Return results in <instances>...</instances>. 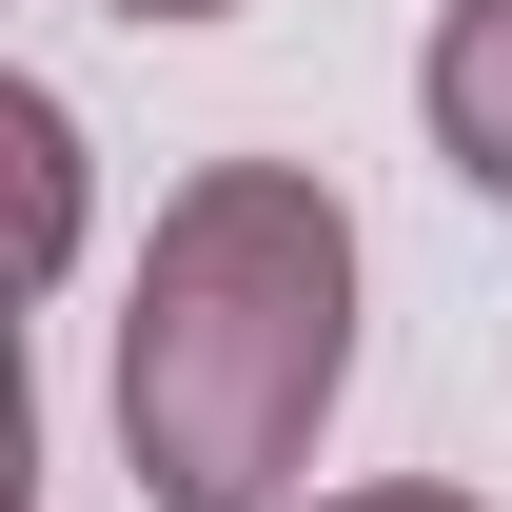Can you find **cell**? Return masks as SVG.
Here are the masks:
<instances>
[{
  "label": "cell",
  "mask_w": 512,
  "mask_h": 512,
  "mask_svg": "<svg viewBox=\"0 0 512 512\" xmlns=\"http://www.w3.org/2000/svg\"><path fill=\"white\" fill-rule=\"evenodd\" d=\"M355 394V197L316 158H197L119 296V453L158 512H276Z\"/></svg>",
  "instance_id": "obj_1"
},
{
  "label": "cell",
  "mask_w": 512,
  "mask_h": 512,
  "mask_svg": "<svg viewBox=\"0 0 512 512\" xmlns=\"http://www.w3.org/2000/svg\"><path fill=\"white\" fill-rule=\"evenodd\" d=\"M99 20H237V0H99Z\"/></svg>",
  "instance_id": "obj_5"
},
{
  "label": "cell",
  "mask_w": 512,
  "mask_h": 512,
  "mask_svg": "<svg viewBox=\"0 0 512 512\" xmlns=\"http://www.w3.org/2000/svg\"><path fill=\"white\" fill-rule=\"evenodd\" d=\"M316 512H493V493H453V473H375V493H316Z\"/></svg>",
  "instance_id": "obj_4"
},
{
  "label": "cell",
  "mask_w": 512,
  "mask_h": 512,
  "mask_svg": "<svg viewBox=\"0 0 512 512\" xmlns=\"http://www.w3.org/2000/svg\"><path fill=\"white\" fill-rule=\"evenodd\" d=\"M414 119L473 197H512V0H434V40H414Z\"/></svg>",
  "instance_id": "obj_2"
},
{
  "label": "cell",
  "mask_w": 512,
  "mask_h": 512,
  "mask_svg": "<svg viewBox=\"0 0 512 512\" xmlns=\"http://www.w3.org/2000/svg\"><path fill=\"white\" fill-rule=\"evenodd\" d=\"M0 158H20V276H60L79 256V119H60V79H0Z\"/></svg>",
  "instance_id": "obj_3"
}]
</instances>
